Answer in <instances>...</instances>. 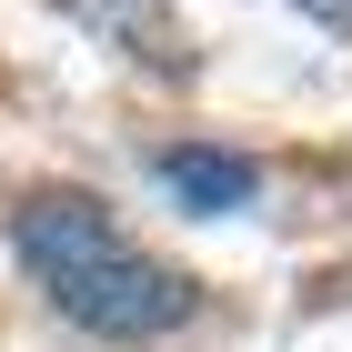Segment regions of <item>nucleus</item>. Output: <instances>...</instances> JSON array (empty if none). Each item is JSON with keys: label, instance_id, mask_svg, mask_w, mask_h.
<instances>
[{"label": "nucleus", "instance_id": "1", "mask_svg": "<svg viewBox=\"0 0 352 352\" xmlns=\"http://www.w3.org/2000/svg\"><path fill=\"white\" fill-rule=\"evenodd\" d=\"M10 252L101 342H171L182 322H201V282L162 252H141L91 191H30L10 212Z\"/></svg>", "mask_w": 352, "mask_h": 352}, {"label": "nucleus", "instance_id": "2", "mask_svg": "<svg viewBox=\"0 0 352 352\" xmlns=\"http://www.w3.org/2000/svg\"><path fill=\"white\" fill-rule=\"evenodd\" d=\"M162 182L182 191L191 212H242L252 201V162L242 151H162Z\"/></svg>", "mask_w": 352, "mask_h": 352}, {"label": "nucleus", "instance_id": "3", "mask_svg": "<svg viewBox=\"0 0 352 352\" xmlns=\"http://www.w3.org/2000/svg\"><path fill=\"white\" fill-rule=\"evenodd\" d=\"M312 21H332V30H352V0H302Z\"/></svg>", "mask_w": 352, "mask_h": 352}]
</instances>
